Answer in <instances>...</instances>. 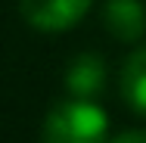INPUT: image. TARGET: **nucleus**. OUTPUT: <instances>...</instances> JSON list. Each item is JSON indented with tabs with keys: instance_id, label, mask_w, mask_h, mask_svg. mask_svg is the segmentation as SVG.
<instances>
[{
	"instance_id": "obj_1",
	"label": "nucleus",
	"mask_w": 146,
	"mask_h": 143,
	"mask_svg": "<svg viewBox=\"0 0 146 143\" xmlns=\"http://www.w3.org/2000/svg\"><path fill=\"white\" fill-rule=\"evenodd\" d=\"M109 115L90 100H72L50 109L44 121V143H106Z\"/></svg>"
},
{
	"instance_id": "obj_2",
	"label": "nucleus",
	"mask_w": 146,
	"mask_h": 143,
	"mask_svg": "<svg viewBox=\"0 0 146 143\" xmlns=\"http://www.w3.org/2000/svg\"><path fill=\"white\" fill-rule=\"evenodd\" d=\"M93 0H19L22 19L37 31H65L87 16Z\"/></svg>"
},
{
	"instance_id": "obj_3",
	"label": "nucleus",
	"mask_w": 146,
	"mask_h": 143,
	"mask_svg": "<svg viewBox=\"0 0 146 143\" xmlns=\"http://www.w3.org/2000/svg\"><path fill=\"white\" fill-rule=\"evenodd\" d=\"M103 22L118 41H137L146 34V6L143 0H106Z\"/></svg>"
},
{
	"instance_id": "obj_4",
	"label": "nucleus",
	"mask_w": 146,
	"mask_h": 143,
	"mask_svg": "<svg viewBox=\"0 0 146 143\" xmlns=\"http://www.w3.org/2000/svg\"><path fill=\"white\" fill-rule=\"evenodd\" d=\"M103 78H106L103 59L96 56V53H81V56L68 65V72H65V87H68L75 96L90 100V96L103 87Z\"/></svg>"
},
{
	"instance_id": "obj_5",
	"label": "nucleus",
	"mask_w": 146,
	"mask_h": 143,
	"mask_svg": "<svg viewBox=\"0 0 146 143\" xmlns=\"http://www.w3.org/2000/svg\"><path fill=\"white\" fill-rule=\"evenodd\" d=\"M121 96L134 112L146 115V47L134 50L121 65Z\"/></svg>"
},
{
	"instance_id": "obj_6",
	"label": "nucleus",
	"mask_w": 146,
	"mask_h": 143,
	"mask_svg": "<svg viewBox=\"0 0 146 143\" xmlns=\"http://www.w3.org/2000/svg\"><path fill=\"white\" fill-rule=\"evenodd\" d=\"M106 143H146V131H121Z\"/></svg>"
}]
</instances>
